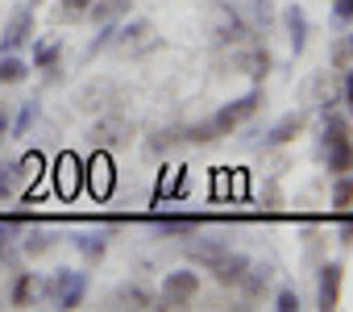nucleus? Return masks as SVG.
Masks as SVG:
<instances>
[{
    "label": "nucleus",
    "instance_id": "obj_30",
    "mask_svg": "<svg viewBox=\"0 0 353 312\" xmlns=\"http://www.w3.org/2000/svg\"><path fill=\"white\" fill-rule=\"evenodd\" d=\"M125 133H129V125H125V121L117 117V121H104V125H100V129H96L92 137H100L104 146H117V142H125Z\"/></svg>",
    "mask_w": 353,
    "mask_h": 312
},
{
    "label": "nucleus",
    "instance_id": "obj_37",
    "mask_svg": "<svg viewBox=\"0 0 353 312\" xmlns=\"http://www.w3.org/2000/svg\"><path fill=\"white\" fill-rule=\"evenodd\" d=\"M341 246H353V217L341 221Z\"/></svg>",
    "mask_w": 353,
    "mask_h": 312
},
{
    "label": "nucleus",
    "instance_id": "obj_16",
    "mask_svg": "<svg viewBox=\"0 0 353 312\" xmlns=\"http://www.w3.org/2000/svg\"><path fill=\"white\" fill-rule=\"evenodd\" d=\"M283 26H287V34H291V55H303V46H307V13H303L299 5H291V9L283 13Z\"/></svg>",
    "mask_w": 353,
    "mask_h": 312
},
{
    "label": "nucleus",
    "instance_id": "obj_31",
    "mask_svg": "<svg viewBox=\"0 0 353 312\" xmlns=\"http://www.w3.org/2000/svg\"><path fill=\"white\" fill-rule=\"evenodd\" d=\"M88 5H92V0H59L54 17H59V21H79V17L88 13Z\"/></svg>",
    "mask_w": 353,
    "mask_h": 312
},
{
    "label": "nucleus",
    "instance_id": "obj_23",
    "mask_svg": "<svg viewBox=\"0 0 353 312\" xmlns=\"http://www.w3.org/2000/svg\"><path fill=\"white\" fill-rule=\"evenodd\" d=\"M30 79V63L21 55H0V84H21Z\"/></svg>",
    "mask_w": 353,
    "mask_h": 312
},
{
    "label": "nucleus",
    "instance_id": "obj_24",
    "mask_svg": "<svg viewBox=\"0 0 353 312\" xmlns=\"http://www.w3.org/2000/svg\"><path fill=\"white\" fill-rule=\"evenodd\" d=\"M204 217H154V229L158 233H196Z\"/></svg>",
    "mask_w": 353,
    "mask_h": 312
},
{
    "label": "nucleus",
    "instance_id": "obj_22",
    "mask_svg": "<svg viewBox=\"0 0 353 312\" xmlns=\"http://www.w3.org/2000/svg\"><path fill=\"white\" fill-rule=\"evenodd\" d=\"M42 117V104L38 100H26L21 108H17V117H13V125H9V137H26L30 129H34V121Z\"/></svg>",
    "mask_w": 353,
    "mask_h": 312
},
{
    "label": "nucleus",
    "instance_id": "obj_8",
    "mask_svg": "<svg viewBox=\"0 0 353 312\" xmlns=\"http://www.w3.org/2000/svg\"><path fill=\"white\" fill-rule=\"evenodd\" d=\"M83 188V163L75 159V154H59L54 159V192L63 200H75Z\"/></svg>",
    "mask_w": 353,
    "mask_h": 312
},
{
    "label": "nucleus",
    "instance_id": "obj_1",
    "mask_svg": "<svg viewBox=\"0 0 353 312\" xmlns=\"http://www.w3.org/2000/svg\"><path fill=\"white\" fill-rule=\"evenodd\" d=\"M266 104V96H262V88H254V92H245L241 100H229L212 121H204V125H192L188 129V137L183 142H200V146H208V142H216V137H229L233 129H241L258 108Z\"/></svg>",
    "mask_w": 353,
    "mask_h": 312
},
{
    "label": "nucleus",
    "instance_id": "obj_18",
    "mask_svg": "<svg viewBox=\"0 0 353 312\" xmlns=\"http://www.w3.org/2000/svg\"><path fill=\"white\" fill-rule=\"evenodd\" d=\"M245 266H250V258H241V254H225L216 266H208L212 271V279L216 283H225V287H237L241 283V275H245Z\"/></svg>",
    "mask_w": 353,
    "mask_h": 312
},
{
    "label": "nucleus",
    "instance_id": "obj_29",
    "mask_svg": "<svg viewBox=\"0 0 353 312\" xmlns=\"http://www.w3.org/2000/svg\"><path fill=\"white\" fill-rule=\"evenodd\" d=\"M42 167H46V159H42L38 150H30L26 159L17 163V179H30V184H34V179H42Z\"/></svg>",
    "mask_w": 353,
    "mask_h": 312
},
{
    "label": "nucleus",
    "instance_id": "obj_27",
    "mask_svg": "<svg viewBox=\"0 0 353 312\" xmlns=\"http://www.w3.org/2000/svg\"><path fill=\"white\" fill-rule=\"evenodd\" d=\"M63 55V42H38L34 46V71H50Z\"/></svg>",
    "mask_w": 353,
    "mask_h": 312
},
{
    "label": "nucleus",
    "instance_id": "obj_13",
    "mask_svg": "<svg viewBox=\"0 0 353 312\" xmlns=\"http://www.w3.org/2000/svg\"><path fill=\"white\" fill-rule=\"evenodd\" d=\"M237 9H241V17L250 21L254 34H258V30L266 34V30L274 26V0H245V5H237Z\"/></svg>",
    "mask_w": 353,
    "mask_h": 312
},
{
    "label": "nucleus",
    "instance_id": "obj_3",
    "mask_svg": "<svg viewBox=\"0 0 353 312\" xmlns=\"http://www.w3.org/2000/svg\"><path fill=\"white\" fill-rule=\"evenodd\" d=\"M324 163H328V175H349L353 171V137H349V125L341 117H332L324 108Z\"/></svg>",
    "mask_w": 353,
    "mask_h": 312
},
{
    "label": "nucleus",
    "instance_id": "obj_9",
    "mask_svg": "<svg viewBox=\"0 0 353 312\" xmlns=\"http://www.w3.org/2000/svg\"><path fill=\"white\" fill-rule=\"evenodd\" d=\"M83 184H88V192H92V196H100V200L112 192L117 171H112V159H108V154H92V159L83 163Z\"/></svg>",
    "mask_w": 353,
    "mask_h": 312
},
{
    "label": "nucleus",
    "instance_id": "obj_40",
    "mask_svg": "<svg viewBox=\"0 0 353 312\" xmlns=\"http://www.w3.org/2000/svg\"><path fill=\"white\" fill-rule=\"evenodd\" d=\"M38 5H46V0H30V9H38Z\"/></svg>",
    "mask_w": 353,
    "mask_h": 312
},
{
    "label": "nucleus",
    "instance_id": "obj_14",
    "mask_svg": "<svg viewBox=\"0 0 353 312\" xmlns=\"http://www.w3.org/2000/svg\"><path fill=\"white\" fill-rule=\"evenodd\" d=\"M270 275H274V271H270L266 262H250V266H245V275H241V283H237V287H241V295H245V300H258V295L270 287Z\"/></svg>",
    "mask_w": 353,
    "mask_h": 312
},
{
    "label": "nucleus",
    "instance_id": "obj_20",
    "mask_svg": "<svg viewBox=\"0 0 353 312\" xmlns=\"http://www.w3.org/2000/svg\"><path fill=\"white\" fill-rule=\"evenodd\" d=\"M188 250H192V258H196L200 266H216V262L229 254V246H225V242H212V237H196Z\"/></svg>",
    "mask_w": 353,
    "mask_h": 312
},
{
    "label": "nucleus",
    "instance_id": "obj_17",
    "mask_svg": "<svg viewBox=\"0 0 353 312\" xmlns=\"http://www.w3.org/2000/svg\"><path fill=\"white\" fill-rule=\"evenodd\" d=\"M303 125H307V117H303V113H287V117L266 133V146H287V142H295V137L303 133Z\"/></svg>",
    "mask_w": 353,
    "mask_h": 312
},
{
    "label": "nucleus",
    "instance_id": "obj_21",
    "mask_svg": "<svg viewBox=\"0 0 353 312\" xmlns=\"http://www.w3.org/2000/svg\"><path fill=\"white\" fill-rule=\"evenodd\" d=\"M38 295V275L34 271H21L17 279H13V291H9V304L13 308H30V300Z\"/></svg>",
    "mask_w": 353,
    "mask_h": 312
},
{
    "label": "nucleus",
    "instance_id": "obj_7",
    "mask_svg": "<svg viewBox=\"0 0 353 312\" xmlns=\"http://www.w3.org/2000/svg\"><path fill=\"white\" fill-rule=\"evenodd\" d=\"M46 291H50V300L59 304V308H79L83 304V291H88V279L79 275V271H54V279L46 283Z\"/></svg>",
    "mask_w": 353,
    "mask_h": 312
},
{
    "label": "nucleus",
    "instance_id": "obj_6",
    "mask_svg": "<svg viewBox=\"0 0 353 312\" xmlns=\"http://www.w3.org/2000/svg\"><path fill=\"white\" fill-rule=\"evenodd\" d=\"M196 291H200V275L196 271H170L162 279V304L158 308H183V304L196 300Z\"/></svg>",
    "mask_w": 353,
    "mask_h": 312
},
{
    "label": "nucleus",
    "instance_id": "obj_38",
    "mask_svg": "<svg viewBox=\"0 0 353 312\" xmlns=\"http://www.w3.org/2000/svg\"><path fill=\"white\" fill-rule=\"evenodd\" d=\"M345 104H349V117H353V67H349V75H345Z\"/></svg>",
    "mask_w": 353,
    "mask_h": 312
},
{
    "label": "nucleus",
    "instance_id": "obj_36",
    "mask_svg": "<svg viewBox=\"0 0 353 312\" xmlns=\"http://www.w3.org/2000/svg\"><path fill=\"white\" fill-rule=\"evenodd\" d=\"M9 125H13V104H9V100H0V142L9 137Z\"/></svg>",
    "mask_w": 353,
    "mask_h": 312
},
{
    "label": "nucleus",
    "instance_id": "obj_25",
    "mask_svg": "<svg viewBox=\"0 0 353 312\" xmlns=\"http://www.w3.org/2000/svg\"><path fill=\"white\" fill-rule=\"evenodd\" d=\"M179 142H183V137H179V129H158V133L145 142V154H150V159H158V154H170Z\"/></svg>",
    "mask_w": 353,
    "mask_h": 312
},
{
    "label": "nucleus",
    "instance_id": "obj_35",
    "mask_svg": "<svg viewBox=\"0 0 353 312\" xmlns=\"http://www.w3.org/2000/svg\"><path fill=\"white\" fill-rule=\"evenodd\" d=\"M349 63H353V55H349V46H345V38H341V42L332 46V67H341V71H345Z\"/></svg>",
    "mask_w": 353,
    "mask_h": 312
},
{
    "label": "nucleus",
    "instance_id": "obj_39",
    "mask_svg": "<svg viewBox=\"0 0 353 312\" xmlns=\"http://www.w3.org/2000/svg\"><path fill=\"white\" fill-rule=\"evenodd\" d=\"M345 46H349V55H353V34H349V38H345Z\"/></svg>",
    "mask_w": 353,
    "mask_h": 312
},
{
    "label": "nucleus",
    "instance_id": "obj_34",
    "mask_svg": "<svg viewBox=\"0 0 353 312\" xmlns=\"http://www.w3.org/2000/svg\"><path fill=\"white\" fill-rule=\"evenodd\" d=\"M332 17H336L341 26H349V21H353V0H332Z\"/></svg>",
    "mask_w": 353,
    "mask_h": 312
},
{
    "label": "nucleus",
    "instance_id": "obj_11",
    "mask_svg": "<svg viewBox=\"0 0 353 312\" xmlns=\"http://www.w3.org/2000/svg\"><path fill=\"white\" fill-rule=\"evenodd\" d=\"M341 283H345V266L341 262H324L320 266V291H316V304L324 312H332L341 304Z\"/></svg>",
    "mask_w": 353,
    "mask_h": 312
},
{
    "label": "nucleus",
    "instance_id": "obj_33",
    "mask_svg": "<svg viewBox=\"0 0 353 312\" xmlns=\"http://www.w3.org/2000/svg\"><path fill=\"white\" fill-rule=\"evenodd\" d=\"M274 308H279V312H299V295H295L291 287H283V291L274 295Z\"/></svg>",
    "mask_w": 353,
    "mask_h": 312
},
{
    "label": "nucleus",
    "instance_id": "obj_32",
    "mask_svg": "<svg viewBox=\"0 0 353 312\" xmlns=\"http://www.w3.org/2000/svg\"><path fill=\"white\" fill-rule=\"evenodd\" d=\"M17 192V163H0V200Z\"/></svg>",
    "mask_w": 353,
    "mask_h": 312
},
{
    "label": "nucleus",
    "instance_id": "obj_15",
    "mask_svg": "<svg viewBox=\"0 0 353 312\" xmlns=\"http://www.w3.org/2000/svg\"><path fill=\"white\" fill-rule=\"evenodd\" d=\"M129 9H133V0H92V5H88L96 26H112L121 17H129Z\"/></svg>",
    "mask_w": 353,
    "mask_h": 312
},
{
    "label": "nucleus",
    "instance_id": "obj_12",
    "mask_svg": "<svg viewBox=\"0 0 353 312\" xmlns=\"http://www.w3.org/2000/svg\"><path fill=\"white\" fill-rule=\"evenodd\" d=\"M108 308H158V304H154L150 287H141V283H117L108 291Z\"/></svg>",
    "mask_w": 353,
    "mask_h": 312
},
{
    "label": "nucleus",
    "instance_id": "obj_26",
    "mask_svg": "<svg viewBox=\"0 0 353 312\" xmlns=\"http://www.w3.org/2000/svg\"><path fill=\"white\" fill-rule=\"evenodd\" d=\"M54 246H59V233H54V229H38V233L26 237V254H30V258H42V254H50Z\"/></svg>",
    "mask_w": 353,
    "mask_h": 312
},
{
    "label": "nucleus",
    "instance_id": "obj_28",
    "mask_svg": "<svg viewBox=\"0 0 353 312\" xmlns=\"http://www.w3.org/2000/svg\"><path fill=\"white\" fill-rule=\"evenodd\" d=\"M332 208L336 213L353 208V171L349 175H336V184H332Z\"/></svg>",
    "mask_w": 353,
    "mask_h": 312
},
{
    "label": "nucleus",
    "instance_id": "obj_19",
    "mask_svg": "<svg viewBox=\"0 0 353 312\" xmlns=\"http://www.w3.org/2000/svg\"><path fill=\"white\" fill-rule=\"evenodd\" d=\"M71 246H75L88 262H100V258L108 254V237H104L100 229H96V233H92V229H88V233H75V237H71Z\"/></svg>",
    "mask_w": 353,
    "mask_h": 312
},
{
    "label": "nucleus",
    "instance_id": "obj_5",
    "mask_svg": "<svg viewBox=\"0 0 353 312\" xmlns=\"http://www.w3.org/2000/svg\"><path fill=\"white\" fill-rule=\"evenodd\" d=\"M34 9L30 5H17L13 9V17H9V26H5V34H0V55H17L21 46H30V38H34Z\"/></svg>",
    "mask_w": 353,
    "mask_h": 312
},
{
    "label": "nucleus",
    "instance_id": "obj_10",
    "mask_svg": "<svg viewBox=\"0 0 353 312\" xmlns=\"http://www.w3.org/2000/svg\"><path fill=\"white\" fill-rule=\"evenodd\" d=\"M229 63L237 67V71H245L250 79H266L270 75V67H274V59H270V50L266 46H258V42H245V50L241 55H229Z\"/></svg>",
    "mask_w": 353,
    "mask_h": 312
},
{
    "label": "nucleus",
    "instance_id": "obj_4",
    "mask_svg": "<svg viewBox=\"0 0 353 312\" xmlns=\"http://www.w3.org/2000/svg\"><path fill=\"white\" fill-rule=\"evenodd\" d=\"M108 46H117L121 59H141V55H154V50L162 46V38H158L154 21L137 17V21H125L121 30H112V42H108Z\"/></svg>",
    "mask_w": 353,
    "mask_h": 312
},
{
    "label": "nucleus",
    "instance_id": "obj_2",
    "mask_svg": "<svg viewBox=\"0 0 353 312\" xmlns=\"http://www.w3.org/2000/svg\"><path fill=\"white\" fill-rule=\"evenodd\" d=\"M208 38H212V46H245V42H254V30L237 5L216 0L212 13H208Z\"/></svg>",
    "mask_w": 353,
    "mask_h": 312
}]
</instances>
